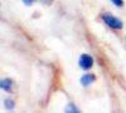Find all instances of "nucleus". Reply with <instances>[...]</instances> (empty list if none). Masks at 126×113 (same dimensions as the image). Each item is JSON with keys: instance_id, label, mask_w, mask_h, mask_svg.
Wrapping results in <instances>:
<instances>
[{"instance_id": "obj_1", "label": "nucleus", "mask_w": 126, "mask_h": 113, "mask_svg": "<svg viewBox=\"0 0 126 113\" xmlns=\"http://www.w3.org/2000/svg\"><path fill=\"white\" fill-rule=\"evenodd\" d=\"M101 18L103 21V22L111 29L120 30L122 29L123 27V21L120 18L115 17L114 15H113L109 13H103L101 15Z\"/></svg>"}, {"instance_id": "obj_2", "label": "nucleus", "mask_w": 126, "mask_h": 113, "mask_svg": "<svg viewBox=\"0 0 126 113\" xmlns=\"http://www.w3.org/2000/svg\"><path fill=\"white\" fill-rule=\"evenodd\" d=\"M94 65V59L93 57L88 54H83L79 59V65L80 67L84 70L88 71L90 70Z\"/></svg>"}, {"instance_id": "obj_3", "label": "nucleus", "mask_w": 126, "mask_h": 113, "mask_svg": "<svg viewBox=\"0 0 126 113\" xmlns=\"http://www.w3.org/2000/svg\"><path fill=\"white\" fill-rule=\"evenodd\" d=\"M96 80V76L94 74H86L80 78V83L84 87H88Z\"/></svg>"}, {"instance_id": "obj_4", "label": "nucleus", "mask_w": 126, "mask_h": 113, "mask_svg": "<svg viewBox=\"0 0 126 113\" xmlns=\"http://www.w3.org/2000/svg\"><path fill=\"white\" fill-rule=\"evenodd\" d=\"M13 85V82L10 78H5L0 81V88L7 93L12 92Z\"/></svg>"}, {"instance_id": "obj_5", "label": "nucleus", "mask_w": 126, "mask_h": 113, "mask_svg": "<svg viewBox=\"0 0 126 113\" xmlns=\"http://www.w3.org/2000/svg\"><path fill=\"white\" fill-rule=\"evenodd\" d=\"M65 112L66 113H80V110L73 103H69L66 105Z\"/></svg>"}, {"instance_id": "obj_6", "label": "nucleus", "mask_w": 126, "mask_h": 113, "mask_svg": "<svg viewBox=\"0 0 126 113\" xmlns=\"http://www.w3.org/2000/svg\"><path fill=\"white\" fill-rule=\"evenodd\" d=\"M4 105L5 108L7 110H12L14 109V107L16 106V103H15V101L13 99H7L4 101Z\"/></svg>"}, {"instance_id": "obj_7", "label": "nucleus", "mask_w": 126, "mask_h": 113, "mask_svg": "<svg viewBox=\"0 0 126 113\" xmlns=\"http://www.w3.org/2000/svg\"><path fill=\"white\" fill-rule=\"evenodd\" d=\"M111 2L117 7H121L123 6V0H111Z\"/></svg>"}, {"instance_id": "obj_8", "label": "nucleus", "mask_w": 126, "mask_h": 113, "mask_svg": "<svg viewBox=\"0 0 126 113\" xmlns=\"http://www.w3.org/2000/svg\"><path fill=\"white\" fill-rule=\"evenodd\" d=\"M21 1L26 6H31L35 1V0H21Z\"/></svg>"}, {"instance_id": "obj_9", "label": "nucleus", "mask_w": 126, "mask_h": 113, "mask_svg": "<svg viewBox=\"0 0 126 113\" xmlns=\"http://www.w3.org/2000/svg\"><path fill=\"white\" fill-rule=\"evenodd\" d=\"M53 1L54 0H41V3L47 5V6H50L52 5V4L53 3Z\"/></svg>"}]
</instances>
